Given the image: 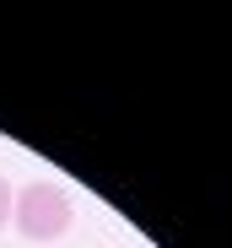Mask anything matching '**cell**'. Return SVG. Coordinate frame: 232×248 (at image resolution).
<instances>
[{
	"label": "cell",
	"instance_id": "cell-1",
	"mask_svg": "<svg viewBox=\"0 0 232 248\" xmlns=\"http://www.w3.org/2000/svg\"><path fill=\"white\" fill-rule=\"evenodd\" d=\"M70 216H76L70 211V194L60 184H49V178L16 189V200H11V221H16V232L27 243H60L70 232Z\"/></svg>",
	"mask_w": 232,
	"mask_h": 248
},
{
	"label": "cell",
	"instance_id": "cell-2",
	"mask_svg": "<svg viewBox=\"0 0 232 248\" xmlns=\"http://www.w3.org/2000/svg\"><path fill=\"white\" fill-rule=\"evenodd\" d=\"M11 200H16V194H11V184H6V178H0V227H6V221H11Z\"/></svg>",
	"mask_w": 232,
	"mask_h": 248
}]
</instances>
